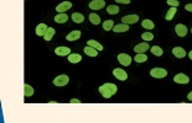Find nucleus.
I'll return each instance as SVG.
<instances>
[{
    "label": "nucleus",
    "mask_w": 192,
    "mask_h": 123,
    "mask_svg": "<svg viewBox=\"0 0 192 123\" xmlns=\"http://www.w3.org/2000/svg\"><path fill=\"white\" fill-rule=\"evenodd\" d=\"M117 91H118L117 85H114L112 83H107V84H104V85H102L99 87V94L104 98H111L114 94H117Z\"/></svg>",
    "instance_id": "f257e3e1"
},
{
    "label": "nucleus",
    "mask_w": 192,
    "mask_h": 123,
    "mask_svg": "<svg viewBox=\"0 0 192 123\" xmlns=\"http://www.w3.org/2000/svg\"><path fill=\"white\" fill-rule=\"evenodd\" d=\"M176 11H177V10H176V8H173V6H172V8L167 11V14H166V20H167V21H171V20H172V17L175 16Z\"/></svg>",
    "instance_id": "c756f323"
},
{
    "label": "nucleus",
    "mask_w": 192,
    "mask_h": 123,
    "mask_svg": "<svg viewBox=\"0 0 192 123\" xmlns=\"http://www.w3.org/2000/svg\"><path fill=\"white\" fill-rule=\"evenodd\" d=\"M88 6L92 10H101V9H103L106 6V2L104 0H92Z\"/></svg>",
    "instance_id": "7ed1b4c3"
},
{
    "label": "nucleus",
    "mask_w": 192,
    "mask_h": 123,
    "mask_svg": "<svg viewBox=\"0 0 192 123\" xmlns=\"http://www.w3.org/2000/svg\"><path fill=\"white\" fill-rule=\"evenodd\" d=\"M187 98H188V100H190V101L192 102V91H191V92H190V94L187 95Z\"/></svg>",
    "instance_id": "c9c22d12"
},
{
    "label": "nucleus",
    "mask_w": 192,
    "mask_h": 123,
    "mask_svg": "<svg viewBox=\"0 0 192 123\" xmlns=\"http://www.w3.org/2000/svg\"><path fill=\"white\" fill-rule=\"evenodd\" d=\"M118 60H119V63H120L122 65L128 67V65H130V63H131V57H130L129 54H127V53H120V54L118 56Z\"/></svg>",
    "instance_id": "39448f33"
},
{
    "label": "nucleus",
    "mask_w": 192,
    "mask_h": 123,
    "mask_svg": "<svg viewBox=\"0 0 192 123\" xmlns=\"http://www.w3.org/2000/svg\"><path fill=\"white\" fill-rule=\"evenodd\" d=\"M24 95L25 97H30L34 95V89L27 84H24Z\"/></svg>",
    "instance_id": "4be33fe9"
},
{
    "label": "nucleus",
    "mask_w": 192,
    "mask_h": 123,
    "mask_svg": "<svg viewBox=\"0 0 192 123\" xmlns=\"http://www.w3.org/2000/svg\"><path fill=\"white\" fill-rule=\"evenodd\" d=\"M117 3H122V4H129L130 0H115Z\"/></svg>",
    "instance_id": "473e14b6"
},
{
    "label": "nucleus",
    "mask_w": 192,
    "mask_h": 123,
    "mask_svg": "<svg viewBox=\"0 0 192 123\" xmlns=\"http://www.w3.org/2000/svg\"><path fill=\"white\" fill-rule=\"evenodd\" d=\"M172 53H173V56L176 58H183V57H186V51L183 48H181V47H175L172 49Z\"/></svg>",
    "instance_id": "4468645a"
},
{
    "label": "nucleus",
    "mask_w": 192,
    "mask_h": 123,
    "mask_svg": "<svg viewBox=\"0 0 192 123\" xmlns=\"http://www.w3.org/2000/svg\"><path fill=\"white\" fill-rule=\"evenodd\" d=\"M69 81V78L67 75H58L56 79H53V84L56 86H65Z\"/></svg>",
    "instance_id": "20e7f679"
},
{
    "label": "nucleus",
    "mask_w": 192,
    "mask_h": 123,
    "mask_svg": "<svg viewBox=\"0 0 192 123\" xmlns=\"http://www.w3.org/2000/svg\"><path fill=\"white\" fill-rule=\"evenodd\" d=\"M47 30H48V27L45 25V24H39L37 25V27H36V35L37 36H45V33L47 32Z\"/></svg>",
    "instance_id": "ddd939ff"
},
{
    "label": "nucleus",
    "mask_w": 192,
    "mask_h": 123,
    "mask_svg": "<svg viewBox=\"0 0 192 123\" xmlns=\"http://www.w3.org/2000/svg\"><path fill=\"white\" fill-rule=\"evenodd\" d=\"M72 20H73L76 24H81V22H83V20H84V16H83L82 14L74 13V14H72Z\"/></svg>",
    "instance_id": "393cba45"
},
{
    "label": "nucleus",
    "mask_w": 192,
    "mask_h": 123,
    "mask_svg": "<svg viewBox=\"0 0 192 123\" xmlns=\"http://www.w3.org/2000/svg\"><path fill=\"white\" fill-rule=\"evenodd\" d=\"M175 31H176V35L180 36V37H185L187 35V27L183 25V24H178L175 26Z\"/></svg>",
    "instance_id": "1a4fd4ad"
},
{
    "label": "nucleus",
    "mask_w": 192,
    "mask_h": 123,
    "mask_svg": "<svg viewBox=\"0 0 192 123\" xmlns=\"http://www.w3.org/2000/svg\"><path fill=\"white\" fill-rule=\"evenodd\" d=\"M191 32H192V30H191Z\"/></svg>",
    "instance_id": "4c0bfd02"
},
{
    "label": "nucleus",
    "mask_w": 192,
    "mask_h": 123,
    "mask_svg": "<svg viewBox=\"0 0 192 123\" xmlns=\"http://www.w3.org/2000/svg\"><path fill=\"white\" fill-rule=\"evenodd\" d=\"M87 44H88V46H90V47H93V48H95V49H98V51H103V46H102L101 43H98L97 41H93V40H89Z\"/></svg>",
    "instance_id": "b1692460"
},
{
    "label": "nucleus",
    "mask_w": 192,
    "mask_h": 123,
    "mask_svg": "<svg viewBox=\"0 0 192 123\" xmlns=\"http://www.w3.org/2000/svg\"><path fill=\"white\" fill-rule=\"evenodd\" d=\"M55 33H56L55 29H53V27H48L47 32H46V33H45V36H44V40H45V41H51V40H52V37L55 36Z\"/></svg>",
    "instance_id": "6ab92c4d"
},
{
    "label": "nucleus",
    "mask_w": 192,
    "mask_h": 123,
    "mask_svg": "<svg viewBox=\"0 0 192 123\" xmlns=\"http://www.w3.org/2000/svg\"><path fill=\"white\" fill-rule=\"evenodd\" d=\"M188 57H190V59H191V60H192V51H191V52H190V53H188Z\"/></svg>",
    "instance_id": "e433bc0d"
},
{
    "label": "nucleus",
    "mask_w": 192,
    "mask_h": 123,
    "mask_svg": "<svg viewBox=\"0 0 192 123\" xmlns=\"http://www.w3.org/2000/svg\"><path fill=\"white\" fill-rule=\"evenodd\" d=\"M139 20V16L133 14V15H127L124 17H122V21L123 24H128V25H131V24H136Z\"/></svg>",
    "instance_id": "0eeeda50"
},
{
    "label": "nucleus",
    "mask_w": 192,
    "mask_h": 123,
    "mask_svg": "<svg viewBox=\"0 0 192 123\" xmlns=\"http://www.w3.org/2000/svg\"><path fill=\"white\" fill-rule=\"evenodd\" d=\"M119 11H120V9L117 5H109V6H107V13L111 14V15H117Z\"/></svg>",
    "instance_id": "5701e85b"
},
{
    "label": "nucleus",
    "mask_w": 192,
    "mask_h": 123,
    "mask_svg": "<svg viewBox=\"0 0 192 123\" xmlns=\"http://www.w3.org/2000/svg\"><path fill=\"white\" fill-rule=\"evenodd\" d=\"M148 49H150V46H149L148 42H143L140 44H136L135 48H134L135 53H145Z\"/></svg>",
    "instance_id": "9b49d317"
},
{
    "label": "nucleus",
    "mask_w": 192,
    "mask_h": 123,
    "mask_svg": "<svg viewBox=\"0 0 192 123\" xmlns=\"http://www.w3.org/2000/svg\"><path fill=\"white\" fill-rule=\"evenodd\" d=\"M150 75L156 79H162L167 75V71H166V69H162V68H154L150 70Z\"/></svg>",
    "instance_id": "f03ea898"
},
{
    "label": "nucleus",
    "mask_w": 192,
    "mask_h": 123,
    "mask_svg": "<svg viewBox=\"0 0 192 123\" xmlns=\"http://www.w3.org/2000/svg\"><path fill=\"white\" fill-rule=\"evenodd\" d=\"M185 9H186L187 11H191V13H192V4H187V5L185 6Z\"/></svg>",
    "instance_id": "72a5a7b5"
},
{
    "label": "nucleus",
    "mask_w": 192,
    "mask_h": 123,
    "mask_svg": "<svg viewBox=\"0 0 192 123\" xmlns=\"http://www.w3.org/2000/svg\"><path fill=\"white\" fill-rule=\"evenodd\" d=\"M128 30H129V25L128 24H119V25H115L113 27L114 32H125Z\"/></svg>",
    "instance_id": "f3484780"
},
{
    "label": "nucleus",
    "mask_w": 192,
    "mask_h": 123,
    "mask_svg": "<svg viewBox=\"0 0 192 123\" xmlns=\"http://www.w3.org/2000/svg\"><path fill=\"white\" fill-rule=\"evenodd\" d=\"M67 20H68V15L65 13H60L58 15L55 16V21L57 24H65V22H67Z\"/></svg>",
    "instance_id": "2eb2a0df"
},
{
    "label": "nucleus",
    "mask_w": 192,
    "mask_h": 123,
    "mask_svg": "<svg viewBox=\"0 0 192 123\" xmlns=\"http://www.w3.org/2000/svg\"><path fill=\"white\" fill-rule=\"evenodd\" d=\"M134 60H135L136 63H144V62L148 60V56H146L145 53H136Z\"/></svg>",
    "instance_id": "412c9836"
},
{
    "label": "nucleus",
    "mask_w": 192,
    "mask_h": 123,
    "mask_svg": "<svg viewBox=\"0 0 192 123\" xmlns=\"http://www.w3.org/2000/svg\"><path fill=\"white\" fill-rule=\"evenodd\" d=\"M98 49H95V48H93V47H90V46H87L86 48H84V53L87 54V56H89V57H97V54H98Z\"/></svg>",
    "instance_id": "dca6fc26"
},
{
    "label": "nucleus",
    "mask_w": 192,
    "mask_h": 123,
    "mask_svg": "<svg viewBox=\"0 0 192 123\" xmlns=\"http://www.w3.org/2000/svg\"><path fill=\"white\" fill-rule=\"evenodd\" d=\"M55 53L57 56H60V57H65V56L68 57L71 54V48H68V47H57L55 49Z\"/></svg>",
    "instance_id": "9d476101"
},
{
    "label": "nucleus",
    "mask_w": 192,
    "mask_h": 123,
    "mask_svg": "<svg viewBox=\"0 0 192 123\" xmlns=\"http://www.w3.org/2000/svg\"><path fill=\"white\" fill-rule=\"evenodd\" d=\"M173 81L177 83V84H187L190 81V78L187 75H185L183 73H180V74L173 76Z\"/></svg>",
    "instance_id": "6e6552de"
},
{
    "label": "nucleus",
    "mask_w": 192,
    "mask_h": 123,
    "mask_svg": "<svg viewBox=\"0 0 192 123\" xmlns=\"http://www.w3.org/2000/svg\"><path fill=\"white\" fill-rule=\"evenodd\" d=\"M113 75H114L117 79L122 80V81H124V80L128 79V74H127V71H125L124 69H120V68L114 69V70H113Z\"/></svg>",
    "instance_id": "423d86ee"
},
{
    "label": "nucleus",
    "mask_w": 192,
    "mask_h": 123,
    "mask_svg": "<svg viewBox=\"0 0 192 123\" xmlns=\"http://www.w3.org/2000/svg\"><path fill=\"white\" fill-rule=\"evenodd\" d=\"M141 38L145 41V42H149V41H152L154 40V35L151 32H145L141 35Z\"/></svg>",
    "instance_id": "7c9ffc66"
},
{
    "label": "nucleus",
    "mask_w": 192,
    "mask_h": 123,
    "mask_svg": "<svg viewBox=\"0 0 192 123\" xmlns=\"http://www.w3.org/2000/svg\"><path fill=\"white\" fill-rule=\"evenodd\" d=\"M81 37V31H72L71 33H68L67 35V37H66V40L67 41H76V40H78Z\"/></svg>",
    "instance_id": "a211bd4d"
},
{
    "label": "nucleus",
    "mask_w": 192,
    "mask_h": 123,
    "mask_svg": "<svg viewBox=\"0 0 192 123\" xmlns=\"http://www.w3.org/2000/svg\"><path fill=\"white\" fill-rule=\"evenodd\" d=\"M68 60H69L71 63H79V62L82 60V57H81L79 54H77V53H71V54L68 56Z\"/></svg>",
    "instance_id": "aec40b11"
},
{
    "label": "nucleus",
    "mask_w": 192,
    "mask_h": 123,
    "mask_svg": "<svg viewBox=\"0 0 192 123\" xmlns=\"http://www.w3.org/2000/svg\"><path fill=\"white\" fill-rule=\"evenodd\" d=\"M69 102H71V103H81V101H79L78 98H72Z\"/></svg>",
    "instance_id": "f704fd0d"
},
{
    "label": "nucleus",
    "mask_w": 192,
    "mask_h": 123,
    "mask_svg": "<svg viewBox=\"0 0 192 123\" xmlns=\"http://www.w3.org/2000/svg\"><path fill=\"white\" fill-rule=\"evenodd\" d=\"M113 27H114V21L113 20H107V21L103 22V29L106 31H111V30H113Z\"/></svg>",
    "instance_id": "a878e982"
},
{
    "label": "nucleus",
    "mask_w": 192,
    "mask_h": 123,
    "mask_svg": "<svg viewBox=\"0 0 192 123\" xmlns=\"http://www.w3.org/2000/svg\"><path fill=\"white\" fill-rule=\"evenodd\" d=\"M71 8H72V3H69V2H63V3H61L60 5L56 6V10H57L58 13H65V11L69 10Z\"/></svg>",
    "instance_id": "f8f14e48"
},
{
    "label": "nucleus",
    "mask_w": 192,
    "mask_h": 123,
    "mask_svg": "<svg viewBox=\"0 0 192 123\" xmlns=\"http://www.w3.org/2000/svg\"><path fill=\"white\" fill-rule=\"evenodd\" d=\"M89 20H90V22H92L93 25L101 24V17H99L97 14H90V15H89Z\"/></svg>",
    "instance_id": "cd10ccee"
},
{
    "label": "nucleus",
    "mask_w": 192,
    "mask_h": 123,
    "mask_svg": "<svg viewBox=\"0 0 192 123\" xmlns=\"http://www.w3.org/2000/svg\"><path fill=\"white\" fill-rule=\"evenodd\" d=\"M167 4H169L170 6H173V8H177V6L180 5L178 0H167Z\"/></svg>",
    "instance_id": "2f4dec72"
},
{
    "label": "nucleus",
    "mask_w": 192,
    "mask_h": 123,
    "mask_svg": "<svg viewBox=\"0 0 192 123\" xmlns=\"http://www.w3.org/2000/svg\"><path fill=\"white\" fill-rule=\"evenodd\" d=\"M150 51H151V53H152L154 56H156V57H161V56H162V53H164V51H162L160 47H157V46L151 47V48H150Z\"/></svg>",
    "instance_id": "bb28decb"
},
{
    "label": "nucleus",
    "mask_w": 192,
    "mask_h": 123,
    "mask_svg": "<svg viewBox=\"0 0 192 123\" xmlns=\"http://www.w3.org/2000/svg\"><path fill=\"white\" fill-rule=\"evenodd\" d=\"M141 25H143V27H144V29H146V30H152V29H154V26H155V25H154V22H152L151 20H148V19H145V20L143 21V24H141Z\"/></svg>",
    "instance_id": "c85d7f7f"
}]
</instances>
